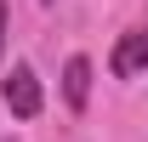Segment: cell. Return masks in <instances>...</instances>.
I'll return each mask as SVG.
<instances>
[{
    "mask_svg": "<svg viewBox=\"0 0 148 142\" xmlns=\"http://www.w3.org/2000/svg\"><path fill=\"white\" fill-rule=\"evenodd\" d=\"M0 51H6V0H0Z\"/></svg>",
    "mask_w": 148,
    "mask_h": 142,
    "instance_id": "4",
    "label": "cell"
},
{
    "mask_svg": "<svg viewBox=\"0 0 148 142\" xmlns=\"http://www.w3.org/2000/svg\"><path fill=\"white\" fill-rule=\"evenodd\" d=\"M63 97H69L74 114L91 102V63H86V57H69V68H63Z\"/></svg>",
    "mask_w": 148,
    "mask_h": 142,
    "instance_id": "3",
    "label": "cell"
},
{
    "mask_svg": "<svg viewBox=\"0 0 148 142\" xmlns=\"http://www.w3.org/2000/svg\"><path fill=\"white\" fill-rule=\"evenodd\" d=\"M108 68L120 74V80H131V74H143V68H148V23L120 34V46H114V57H108Z\"/></svg>",
    "mask_w": 148,
    "mask_h": 142,
    "instance_id": "2",
    "label": "cell"
},
{
    "mask_svg": "<svg viewBox=\"0 0 148 142\" xmlns=\"http://www.w3.org/2000/svg\"><path fill=\"white\" fill-rule=\"evenodd\" d=\"M40 102H46V97H40L34 68H29V63H17V68L6 74V108H12L17 119H34V114H40Z\"/></svg>",
    "mask_w": 148,
    "mask_h": 142,
    "instance_id": "1",
    "label": "cell"
}]
</instances>
